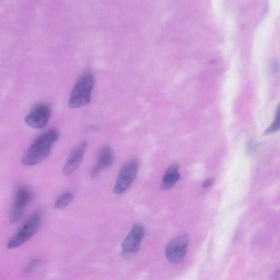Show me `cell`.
<instances>
[{
    "instance_id": "1",
    "label": "cell",
    "mask_w": 280,
    "mask_h": 280,
    "mask_svg": "<svg viewBox=\"0 0 280 280\" xmlns=\"http://www.w3.org/2000/svg\"><path fill=\"white\" fill-rule=\"evenodd\" d=\"M58 138L59 134L55 130H50L42 134L35 140L22 156V164L26 166H34L46 159Z\"/></svg>"
},
{
    "instance_id": "2",
    "label": "cell",
    "mask_w": 280,
    "mask_h": 280,
    "mask_svg": "<svg viewBox=\"0 0 280 280\" xmlns=\"http://www.w3.org/2000/svg\"><path fill=\"white\" fill-rule=\"evenodd\" d=\"M94 84L95 78L92 72H86L82 76L70 95L68 106L72 108H77L88 104Z\"/></svg>"
},
{
    "instance_id": "3",
    "label": "cell",
    "mask_w": 280,
    "mask_h": 280,
    "mask_svg": "<svg viewBox=\"0 0 280 280\" xmlns=\"http://www.w3.org/2000/svg\"><path fill=\"white\" fill-rule=\"evenodd\" d=\"M42 222V214H34L26 222L8 244L9 249L18 248L30 239L38 230Z\"/></svg>"
},
{
    "instance_id": "4",
    "label": "cell",
    "mask_w": 280,
    "mask_h": 280,
    "mask_svg": "<svg viewBox=\"0 0 280 280\" xmlns=\"http://www.w3.org/2000/svg\"><path fill=\"white\" fill-rule=\"evenodd\" d=\"M32 199V192L26 186H20L17 188L9 212L10 220L12 224L19 222L22 219Z\"/></svg>"
},
{
    "instance_id": "5",
    "label": "cell",
    "mask_w": 280,
    "mask_h": 280,
    "mask_svg": "<svg viewBox=\"0 0 280 280\" xmlns=\"http://www.w3.org/2000/svg\"><path fill=\"white\" fill-rule=\"evenodd\" d=\"M139 168V162L136 160L128 162L124 167L116 179L114 188L116 194H124L136 178Z\"/></svg>"
},
{
    "instance_id": "6",
    "label": "cell",
    "mask_w": 280,
    "mask_h": 280,
    "mask_svg": "<svg viewBox=\"0 0 280 280\" xmlns=\"http://www.w3.org/2000/svg\"><path fill=\"white\" fill-rule=\"evenodd\" d=\"M189 244L188 236H178L169 243L166 249V259L173 264H178L184 258Z\"/></svg>"
},
{
    "instance_id": "7",
    "label": "cell",
    "mask_w": 280,
    "mask_h": 280,
    "mask_svg": "<svg viewBox=\"0 0 280 280\" xmlns=\"http://www.w3.org/2000/svg\"><path fill=\"white\" fill-rule=\"evenodd\" d=\"M51 109L48 104H40L26 116V124L34 129L44 128L50 119Z\"/></svg>"
},
{
    "instance_id": "8",
    "label": "cell",
    "mask_w": 280,
    "mask_h": 280,
    "mask_svg": "<svg viewBox=\"0 0 280 280\" xmlns=\"http://www.w3.org/2000/svg\"><path fill=\"white\" fill-rule=\"evenodd\" d=\"M144 233V228L142 224H137L133 226L131 231L122 243V248L124 252L127 254L137 252L140 249Z\"/></svg>"
},
{
    "instance_id": "9",
    "label": "cell",
    "mask_w": 280,
    "mask_h": 280,
    "mask_svg": "<svg viewBox=\"0 0 280 280\" xmlns=\"http://www.w3.org/2000/svg\"><path fill=\"white\" fill-rule=\"evenodd\" d=\"M86 148V142H82L70 154L62 168V174L65 176H70L80 166L84 160Z\"/></svg>"
},
{
    "instance_id": "10",
    "label": "cell",
    "mask_w": 280,
    "mask_h": 280,
    "mask_svg": "<svg viewBox=\"0 0 280 280\" xmlns=\"http://www.w3.org/2000/svg\"><path fill=\"white\" fill-rule=\"evenodd\" d=\"M114 156V151L108 146H104L99 151L96 165L93 167L91 176L96 178L102 172L106 170L113 164Z\"/></svg>"
},
{
    "instance_id": "11",
    "label": "cell",
    "mask_w": 280,
    "mask_h": 280,
    "mask_svg": "<svg viewBox=\"0 0 280 280\" xmlns=\"http://www.w3.org/2000/svg\"><path fill=\"white\" fill-rule=\"evenodd\" d=\"M178 166L174 164L169 166L162 178V188L163 190H168L172 188L180 178V174L178 172Z\"/></svg>"
},
{
    "instance_id": "12",
    "label": "cell",
    "mask_w": 280,
    "mask_h": 280,
    "mask_svg": "<svg viewBox=\"0 0 280 280\" xmlns=\"http://www.w3.org/2000/svg\"><path fill=\"white\" fill-rule=\"evenodd\" d=\"M73 194L71 192H64L56 200L54 208L56 209H62L68 206L73 200Z\"/></svg>"
},
{
    "instance_id": "13",
    "label": "cell",
    "mask_w": 280,
    "mask_h": 280,
    "mask_svg": "<svg viewBox=\"0 0 280 280\" xmlns=\"http://www.w3.org/2000/svg\"><path fill=\"white\" fill-rule=\"evenodd\" d=\"M42 264V260L39 258H34L28 262V265L25 267L24 272L26 275L33 272L37 268Z\"/></svg>"
},
{
    "instance_id": "14",
    "label": "cell",
    "mask_w": 280,
    "mask_h": 280,
    "mask_svg": "<svg viewBox=\"0 0 280 280\" xmlns=\"http://www.w3.org/2000/svg\"><path fill=\"white\" fill-rule=\"evenodd\" d=\"M279 128H280V114H279V110L278 108L276 120L272 122V124L266 130V132L268 134L275 132L279 130Z\"/></svg>"
},
{
    "instance_id": "15",
    "label": "cell",
    "mask_w": 280,
    "mask_h": 280,
    "mask_svg": "<svg viewBox=\"0 0 280 280\" xmlns=\"http://www.w3.org/2000/svg\"><path fill=\"white\" fill-rule=\"evenodd\" d=\"M214 182V180L212 178H208L202 184L203 188H207L209 186H212Z\"/></svg>"
}]
</instances>
